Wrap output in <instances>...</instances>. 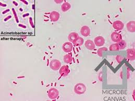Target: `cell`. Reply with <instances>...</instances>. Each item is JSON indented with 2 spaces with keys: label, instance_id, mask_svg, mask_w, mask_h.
I'll return each mask as SVG.
<instances>
[{
  "label": "cell",
  "instance_id": "cell-5",
  "mask_svg": "<svg viewBox=\"0 0 135 101\" xmlns=\"http://www.w3.org/2000/svg\"><path fill=\"white\" fill-rule=\"evenodd\" d=\"M69 72V69L68 66L64 65L60 68L59 74L62 77L67 76Z\"/></svg>",
  "mask_w": 135,
  "mask_h": 101
},
{
  "label": "cell",
  "instance_id": "cell-23",
  "mask_svg": "<svg viewBox=\"0 0 135 101\" xmlns=\"http://www.w3.org/2000/svg\"><path fill=\"white\" fill-rule=\"evenodd\" d=\"M30 23L31 22V25H32V27H34V26H33V23H32V18H30Z\"/></svg>",
  "mask_w": 135,
  "mask_h": 101
},
{
  "label": "cell",
  "instance_id": "cell-4",
  "mask_svg": "<svg viewBox=\"0 0 135 101\" xmlns=\"http://www.w3.org/2000/svg\"><path fill=\"white\" fill-rule=\"evenodd\" d=\"M94 42L95 45L97 47H102L105 43V39L102 36H98L95 38Z\"/></svg>",
  "mask_w": 135,
  "mask_h": 101
},
{
  "label": "cell",
  "instance_id": "cell-17",
  "mask_svg": "<svg viewBox=\"0 0 135 101\" xmlns=\"http://www.w3.org/2000/svg\"><path fill=\"white\" fill-rule=\"evenodd\" d=\"M119 46L120 48V50H124L127 46V43L125 40H121L120 41H119L118 43H117Z\"/></svg>",
  "mask_w": 135,
  "mask_h": 101
},
{
  "label": "cell",
  "instance_id": "cell-18",
  "mask_svg": "<svg viewBox=\"0 0 135 101\" xmlns=\"http://www.w3.org/2000/svg\"><path fill=\"white\" fill-rule=\"evenodd\" d=\"M63 60H64V61L65 63L69 64V63H71V62L72 61V60H73L72 56L71 55H69V54L65 55L64 56Z\"/></svg>",
  "mask_w": 135,
  "mask_h": 101
},
{
  "label": "cell",
  "instance_id": "cell-8",
  "mask_svg": "<svg viewBox=\"0 0 135 101\" xmlns=\"http://www.w3.org/2000/svg\"><path fill=\"white\" fill-rule=\"evenodd\" d=\"M73 48V46L71 42H65L63 44L62 49L64 52L66 53H69L71 52Z\"/></svg>",
  "mask_w": 135,
  "mask_h": 101
},
{
  "label": "cell",
  "instance_id": "cell-9",
  "mask_svg": "<svg viewBox=\"0 0 135 101\" xmlns=\"http://www.w3.org/2000/svg\"><path fill=\"white\" fill-rule=\"evenodd\" d=\"M113 27L117 30H121L123 29L124 25L123 23H122V21L120 20H116L113 23Z\"/></svg>",
  "mask_w": 135,
  "mask_h": 101
},
{
  "label": "cell",
  "instance_id": "cell-7",
  "mask_svg": "<svg viewBox=\"0 0 135 101\" xmlns=\"http://www.w3.org/2000/svg\"><path fill=\"white\" fill-rule=\"evenodd\" d=\"M122 35L118 32H114L111 35V39L114 42L118 43L119 41L122 40Z\"/></svg>",
  "mask_w": 135,
  "mask_h": 101
},
{
  "label": "cell",
  "instance_id": "cell-14",
  "mask_svg": "<svg viewBox=\"0 0 135 101\" xmlns=\"http://www.w3.org/2000/svg\"><path fill=\"white\" fill-rule=\"evenodd\" d=\"M79 37L78 34L76 32H73L72 33H71L68 37V40L71 42H73L74 43V42Z\"/></svg>",
  "mask_w": 135,
  "mask_h": 101
},
{
  "label": "cell",
  "instance_id": "cell-10",
  "mask_svg": "<svg viewBox=\"0 0 135 101\" xmlns=\"http://www.w3.org/2000/svg\"><path fill=\"white\" fill-rule=\"evenodd\" d=\"M80 33L84 37H88L90 35V29L89 27L84 26L80 29Z\"/></svg>",
  "mask_w": 135,
  "mask_h": 101
},
{
  "label": "cell",
  "instance_id": "cell-19",
  "mask_svg": "<svg viewBox=\"0 0 135 101\" xmlns=\"http://www.w3.org/2000/svg\"><path fill=\"white\" fill-rule=\"evenodd\" d=\"M110 50L111 51H118L120 50V48L119 46L118 45V44L116 43H114L112 44L110 47Z\"/></svg>",
  "mask_w": 135,
  "mask_h": 101
},
{
  "label": "cell",
  "instance_id": "cell-2",
  "mask_svg": "<svg viewBox=\"0 0 135 101\" xmlns=\"http://www.w3.org/2000/svg\"><path fill=\"white\" fill-rule=\"evenodd\" d=\"M50 67L54 71L57 70L61 67V63L57 59H53L50 63Z\"/></svg>",
  "mask_w": 135,
  "mask_h": 101
},
{
  "label": "cell",
  "instance_id": "cell-20",
  "mask_svg": "<svg viewBox=\"0 0 135 101\" xmlns=\"http://www.w3.org/2000/svg\"><path fill=\"white\" fill-rule=\"evenodd\" d=\"M104 50H107V49L106 48H100L98 50V55L102 57V52Z\"/></svg>",
  "mask_w": 135,
  "mask_h": 101
},
{
  "label": "cell",
  "instance_id": "cell-12",
  "mask_svg": "<svg viewBox=\"0 0 135 101\" xmlns=\"http://www.w3.org/2000/svg\"><path fill=\"white\" fill-rule=\"evenodd\" d=\"M127 57L130 60H133L135 59V50L134 49H128L127 50Z\"/></svg>",
  "mask_w": 135,
  "mask_h": 101
},
{
  "label": "cell",
  "instance_id": "cell-15",
  "mask_svg": "<svg viewBox=\"0 0 135 101\" xmlns=\"http://www.w3.org/2000/svg\"><path fill=\"white\" fill-rule=\"evenodd\" d=\"M84 39L82 38V37H79L73 43L74 45L75 46V47H80L82 46L83 44H84Z\"/></svg>",
  "mask_w": 135,
  "mask_h": 101
},
{
  "label": "cell",
  "instance_id": "cell-13",
  "mask_svg": "<svg viewBox=\"0 0 135 101\" xmlns=\"http://www.w3.org/2000/svg\"><path fill=\"white\" fill-rule=\"evenodd\" d=\"M85 47H86V48L88 50H94L95 49V45L94 43L90 40H87L85 42Z\"/></svg>",
  "mask_w": 135,
  "mask_h": 101
},
{
  "label": "cell",
  "instance_id": "cell-6",
  "mask_svg": "<svg viewBox=\"0 0 135 101\" xmlns=\"http://www.w3.org/2000/svg\"><path fill=\"white\" fill-rule=\"evenodd\" d=\"M60 13L56 11H53L50 13V19L53 22H56L60 19Z\"/></svg>",
  "mask_w": 135,
  "mask_h": 101
},
{
  "label": "cell",
  "instance_id": "cell-3",
  "mask_svg": "<svg viewBox=\"0 0 135 101\" xmlns=\"http://www.w3.org/2000/svg\"><path fill=\"white\" fill-rule=\"evenodd\" d=\"M59 95L58 91L55 88L50 89L47 93V96L48 98L51 100H54L57 98Z\"/></svg>",
  "mask_w": 135,
  "mask_h": 101
},
{
  "label": "cell",
  "instance_id": "cell-16",
  "mask_svg": "<svg viewBox=\"0 0 135 101\" xmlns=\"http://www.w3.org/2000/svg\"><path fill=\"white\" fill-rule=\"evenodd\" d=\"M71 5L68 2H65L62 5L61 9L63 12H65L71 8Z\"/></svg>",
  "mask_w": 135,
  "mask_h": 101
},
{
  "label": "cell",
  "instance_id": "cell-22",
  "mask_svg": "<svg viewBox=\"0 0 135 101\" xmlns=\"http://www.w3.org/2000/svg\"><path fill=\"white\" fill-rule=\"evenodd\" d=\"M54 1L55 3H56L57 4H60L63 2V0H55Z\"/></svg>",
  "mask_w": 135,
  "mask_h": 101
},
{
  "label": "cell",
  "instance_id": "cell-1",
  "mask_svg": "<svg viewBox=\"0 0 135 101\" xmlns=\"http://www.w3.org/2000/svg\"><path fill=\"white\" fill-rule=\"evenodd\" d=\"M74 91L78 95L83 94L86 91V87L82 83H77L74 87Z\"/></svg>",
  "mask_w": 135,
  "mask_h": 101
},
{
  "label": "cell",
  "instance_id": "cell-21",
  "mask_svg": "<svg viewBox=\"0 0 135 101\" xmlns=\"http://www.w3.org/2000/svg\"><path fill=\"white\" fill-rule=\"evenodd\" d=\"M123 57H122L121 56H120V55L117 56H116V60H117V61L118 63H121V61H122V60H123Z\"/></svg>",
  "mask_w": 135,
  "mask_h": 101
},
{
  "label": "cell",
  "instance_id": "cell-11",
  "mask_svg": "<svg viewBox=\"0 0 135 101\" xmlns=\"http://www.w3.org/2000/svg\"><path fill=\"white\" fill-rule=\"evenodd\" d=\"M126 27L127 30L130 32H135V21H129Z\"/></svg>",
  "mask_w": 135,
  "mask_h": 101
}]
</instances>
